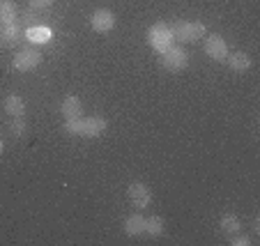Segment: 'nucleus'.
<instances>
[{
  "mask_svg": "<svg viewBox=\"0 0 260 246\" xmlns=\"http://www.w3.org/2000/svg\"><path fill=\"white\" fill-rule=\"evenodd\" d=\"M205 23L201 21H177L173 23V34H175V42H184V44H193L201 37H205Z\"/></svg>",
  "mask_w": 260,
  "mask_h": 246,
  "instance_id": "nucleus-3",
  "label": "nucleus"
},
{
  "mask_svg": "<svg viewBox=\"0 0 260 246\" xmlns=\"http://www.w3.org/2000/svg\"><path fill=\"white\" fill-rule=\"evenodd\" d=\"M205 55H210L214 62H223L228 55V44L221 34H210L205 40Z\"/></svg>",
  "mask_w": 260,
  "mask_h": 246,
  "instance_id": "nucleus-9",
  "label": "nucleus"
},
{
  "mask_svg": "<svg viewBox=\"0 0 260 246\" xmlns=\"http://www.w3.org/2000/svg\"><path fill=\"white\" fill-rule=\"evenodd\" d=\"M19 5L12 0H0V25L19 23Z\"/></svg>",
  "mask_w": 260,
  "mask_h": 246,
  "instance_id": "nucleus-13",
  "label": "nucleus"
},
{
  "mask_svg": "<svg viewBox=\"0 0 260 246\" xmlns=\"http://www.w3.org/2000/svg\"><path fill=\"white\" fill-rule=\"evenodd\" d=\"M60 113H62L64 120H76L83 115V103H81L79 97L69 94V97H64L62 103H60Z\"/></svg>",
  "mask_w": 260,
  "mask_h": 246,
  "instance_id": "nucleus-11",
  "label": "nucleus"
},
{
  "mask_svg": "<svg viewBox=\"0 0 260 246\" xmlns=\"http://www.w3.org/2000/svg\"><path fill=\"white\" fill-rule=\"evenodd\" d=\"M166 226H164V219L161 217H147L145 219V235L150 237H161Z\"/></svg>",
  "mask_w": 260,
  "mask_h": 246,
  "instance_id": "nucleus-17",
  "label": "nucleus"
},
{
  "mask_svg": "<svg viewBox=\"0 0 260 246\" xmlns=\"http://www.w3.org/2000/svg\"><path fill=\"white\" fill-rule=\"evenodd\" d=\"M147 44L152 46L157 53H166L171 46H175V34H173V25L166 21H157L147 30Z\"/></svg>",
  "mask_w": 260,
  "mask_h": 246,
  "instance_id": "nucleus-2",
  "label": "nucleus"
},
{
  "mask_svg": "<svg viewBox=\"0 0 260 246\" xmlns=\"http://www.w3.org/2000/svg\"><path fill=\"white\" fill-rule=\"evenodd\" d=\"M23 37L28 40V44H32V46H44V44H49V42L53 40V30H51L49 25L37 23V25L25 28L23 30Z\"/></svg>",
  "mask_w": 260,
  "mask_h": 246,
  "instance_id": "nucleus-8",
  "label": "nucleus"
},
{
  "mask_svg": "<svg viewBox=\"0 0 260 246\" xmlns=\"http://www.w3.org/2000/svg\"><path fill=\"white\" fill-rule=\"evenodd\" d=\"M10 129H12V133H14V136H23V133H25V120L23 118H12Z\"/></svg>",
  "mask_w": 260,
  "mask_h": 246,
  "instance_id": "nucleus-19",
  "label": "nucleus"
},
{
  "mask_svg": "<svg viewBox=\"0 0 260 246\" xmlns=\"http://www.w3.org/2000/svg\"><path fill=\"white\" fill-rule=\"evenodd\" d=\"M221 230L226 232L228 237H231V235H237V232L242 230L240 217H235V214H223V217H221Z\"/></svg>",
  "mask_w": 260,
  "mask_h": 246,
  "instance_id": "nucleus-16",
  "label": "nucleus"
},
{
  "mask_svg": "<svg viewBox=\"0 0 260 246\" xmlns=\"http://www.w3.org/2000/svg\"><path fill=\"white\" fill-rule=\"evenodd\" d=\"M40 64H42V55H40V51H35V49H21L12 58V67L16 72H23V74L25 72H35Z\"/></svg>",
  "mask_w": 260,
  "mask_h": 246,
  "instance_id": "nucleus-5",
  "label": "nucleus"
},
{
  "mask_svg": "<svg viewBox=\"0 0 260 246\" xmlns=\"http://www.w3.org/2000/svg\"><path fill=\"white\" fill-rule=\"evenodd\" d=\"M64 133L69 136H81V138H99L108 129L106 118L102 115H92V118H76V120H64L62 124Z\"/></svg>",
  "mask_w": 260,
  "mask_h": 246,
  "instance_id": "nucleus-1",
  "label": "nucleus"
},
{
  "mask_svg": "<svg viewBox=\"0 0 260 246\" xmlns=\"http://www.w3.org/2000/svg\"><path fill=\"white\" fill-rule=\"evenodd\" d=\"M3 106H5V113L10 115V118H23L25 115V101L19 94H10Z\"/></svg>",
  "mask_w": 260,
  "mask_h": 246,
  "instance_id": "nucleus-15",
  "label": "nucleus"
},
{
  "mask_svg": "<svg viewBox=\"0 0 260 246\" xmlns=\"http://www.w3.org/2000/svg\"><path fill=\"white\" fill-rule=\"evenodd\" d=\"M124 235L127 237L145 235V217H141V214H129V217L124 219Z\"/></svg>",
  "mask_w": 260,
  "mask_h": 246,
  "instance_id": "nucleus-14",
  "label": "nucleus"
},
{
  "mask_svg": "<svg viewBox=\"0 0 260 246\" xmlns=\"http://www.w3.org/2000/svg\"><path fill=\"white\" fill-rule=\"evenodd\" d=\"M3 152H5V143L0 140V157H3Z\"/></svg>",
  "mask_w": 260,
  "mask_h": 246,
  "instance_id": "nucleus-22",
  "label": "nucleus"
},
{
  "mask_svg": "<svg viewBox=\"0 0 260 246\" xmlns=\"http://www.w3.org/2000/svg\"><path fill=\"white\" fill-rule=\"evenodd\" d=\"M161 67L171 74H180L189 67V55L182 46H171L166 53H161Z\"/></svg>",
  "mask_w": 260,
  "mask_h": 246,
  "instance_id": "nucleus-4",
  "label": "nucleus"
},
{
  "mask_svg": "<svg viewBox=\"0 0 260 246\" xmlns=\"http://www.w3.org/2000/svg\"><path fill=\"white\" fill-rule=\"evenodd\" d=\"M226 64L233 69V72H237V74H244V72H249L251 69V55L249 53H242V51H237V53H228L226 55Z\"/></svg>",
  "mask_w": 260,
  "mask_h": 246,
  "instance_id": "nucleus-12",
  "label": "nucleus"
},
{
  "mask_svg": "<svg viewBox=\"0 0 260 246\" xmlns=\"http://www.w3.org/2000/svg\"><path fill=\"white\" fill-rule=\"evenodd\" d=\"M37 12L40 10H32V7H30V10H25L23 14H21V25H25V28H30V25H37Z\"/></svg>",
  "mask_w": 260,
  "mask_h": 246,
  "instance_id": "nucleus-18",
  "label": "nucleus"
},
{
  "mask_svg": "<svg viewBox=\"0 0 260 246\" xmlns=\"http://www.w3.org/2000/svg\"><path fill=\"white\" fill-rule=\"evenodd\" d=\"M23 37V25L21 23H10V25H0V46L12 49L16 46Z\"/></svg>",
  "mask_w": 260,
  "mask_h": 246,
  "instance_id": "nucleus-10",
  "label": "nucleus"
},
{
  "mask_svg": "<svg viewBox=\"0 0 260 246\" xmlns=\"http://www.w3.org/2000/svg\"><path fill=\"white\" fill-rule=\"evenodd\" d=\"M127 196L129 200H132V205L136 207V209H145L150 202H152V191H150V187L143 182H132L127 187Z\"/></svg>",
  "mask_w": 260,
  "mask_h": 246,
  "instance_id": "nucleus-6",
  "label": "nucleus"
},
{
  "mask_svg": "<svg viewBox=\"0 0 260 246\" xmlns=\"http://www.w3.org/2000/svg\"><path fill=\"white\" fill-rule=\"evenodd\" d=\"M115 23H118V19H115V14L111 10H94L92 16H90V28L99 34L111 32L115 28Z\"/></svg>",
  "mask_w": 260,
  "mask_h": 246,
  "instance_id": "nucleus-7",
  "label": "nucleus"
},
{
  "mask_svg": "<svg viewBox=\"0 0 260 246\" xmlns=\"http://www.w3.org/2000/svg\"><path fill=\"white\" fill-rule=\"evenodd\" d=\"M231 244H233V246H249V244H251V239L237 232V235H231Z\"/></svg>",
  "mask_w": 260,
  "mask_h": 246,
  "instance_id": "nucleus-21",
  "label": "nucleus"
},
{
  "mask_svg": "<svg viewBox=\"0 0 260 246\" xmlns=\"http://www.w3.org/2000/svg\"><path fill=\"white\" fill-rule=\"evenodd\" d=\"M28 5L32 7V10H49V7L53 5V0H28Z\"/></svg>",
  "mask_w": 260,
  "mask_h": 246,
  "instance_id": "nucleus-20",
  "label": "nucleus"
}]
</instances>
